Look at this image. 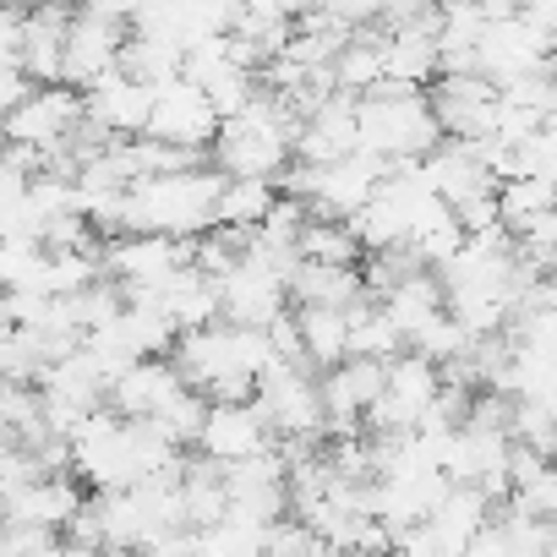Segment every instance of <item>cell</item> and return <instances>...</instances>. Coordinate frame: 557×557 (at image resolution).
Instances as JSON below:
<instances>
[{
  "mask_svg": "<svg viewBox=\"0 0 557 557\" xmlns=\"http://www.w3.org/2000/svg\"><path fill=\"white\" fill-rule=\"evenodd\" d=\"M356 148H361V99L339 88L318 115L301 121V132H296V159H301V164H339V159H350Z\"/></svg>",
  "mask_w": 557,
  "mask_h": 557,
  "instance_id": "cell-14",
  "label": "cell"
},
{
  "mask_svg": "<svg viewBox=\"0 0 557 557\" xmlns=\"http://www.w3.org/2000/svg\"><path fill=\"white\" fill-rule=\"evenodd\" d=\"M121 72H132L137 83H148V88H164V83H175V77H186V50H175V45H164V39H126V50H121Z\"/></svg>",
  "mask_w": 557,
  "mask_h": 557,
  "instance_id": "cell-27",
  "label": "cell"
},
{
  "mask_svg": "<svg viewBox=\"0 0 557 557\" xmlns=\"http://www.w3.org/2000/svg\"><path fill=\"white\" fill-rule=\"evenodd\" d=\"M296 132H301V121L290 115V104L262 83V94H257L240 115L224 121V132H219V143H213V164H219L224 175L278 181V175L290 170Z\"/></svg>",
  "mask_w": 557,
  "mask_h": 557,
  "instance_id": "cell-2",
  "label": "cell"
},
{
  "mask_svg": "<svg viewBox=\"0 0 557 557\" xmlns=\"http://www.w3.org/2000/svg\"><path fill=\"white\" fill-rule=\"evenodd\" d=\"M437 148H443V121H437L426 88L383 83V88L361 94V153L405 164V159H426Z\"/></svg>",
  "mask_w": 557,
  "mask_h": 557,
  "instance_id": "cell-3",
  "label": "cell"
},
{
  "mask_svg": "<svg viewBox=\"0 0 557 557\" xmlns=\"http://www.w3.org/2000/svg\"><path fill=\"white\" fill-rule=\"evenodd\" d=\"M383 307L394 312V323L405 329V345L426 329V323H437L443 312H448V290H443V278L426 268V273H416V278H405L399 290H388L383 296Z\"/></svg>",
  "mask_w": 557,
  "mask_h": 557,
  "instance_id": "cell-22",
  "label": "cell"
},
{
  "mask_svg": "<svg viewBox=\"0 0 557 557\" xmlns=\"http://www.w3.org/2000/svg\"><path fill=\"white\" fill-rule=\"evenodd\" d=\"M290 296L301 307H361L367 301V273L356 268H334V262H296L290 273Z\"/></svg>",
  "mask_w": 557,
  "mask_h": 557,
  "instance_id": "cell-21",
  "label": "cell"
},
{
  "mask_svg": "<svg viewBox=\"0 0 557 557\" xmlns=\"http://www.w3.org/2000/svg\"><path fill=\"white\" fill-rule=\"evenodd\" d=\"M126 39H132L126 23L77 7V12H72V34H66V83L88 94L94 83H104L110 72H121V50H126Z\"/></svg>",
  "mask_w": 557,
  "mask_h": 557,
  "instance_id": "cell-12",
  "label": "cell"
},
{
  "mask_svg": "<svg viewBox=\"0 0 557 557\" xmlns=\"http://www.w3.org/2000/svg\"><path fill=\"white\" fill-rule=\"evenodd\" d=\"M388 383V367L383 361H345V367H329L323 372V410H329V432L334 437H350L361 416H372L377 394Z\"/></svg>",
  "mask_w": 557,
  "mask_h": 557,
  "instance_id": "cell-16",
  "label": "cell"
},
{
  "mask_svg": "<svg viewBox=\"0 0 557 557\" xmlns=\"http://www.w3.org/2000/svg\"><path fill=\"white\" fill-rule=\"evenodd\" d=\"M191 383H186V372L175 367V356H148V361H137L132 372H121L115 383H110V410H121V416H132V421H153L164 405H175L181 394H186Z\"/></svg>",
  "mask_w": 557,
  "mask_h": 557,
  "instance_id": "cell-15",
  "label": "cell"
},
{
  "mask_svg": "<svg viewBox=\"0 0 557 557\" xmlns=\"http://www.w3.org/2000/svg\"><path fill=\"white\" fill-rule=\"evenodd\" d=\"M301 339L312 367H345L350 361V307H301Z\"/></svg>",
  "mask_w": 557,
  "mask_h": 557,
  "instance_id": "cell-24",
  "label": "cell"
},
{
  "mask_svg": "<svg viewBox=\"0 0 557 557\" xmlns=\"http://www.w3.org/2000/svg\"><path fill=\"white\" fill-rule=\"evenodd\" d=\"M301 257L307 262H334V268H356L361 257V235L345 219H312L301 235Z\"/></svg>",
  "mask_w": 557,
  "mask_h": 557,
  "instance_id": "cell-28",
  "label": "cell"
},
{
  "mask_svg": "<svg viewBox=\"0 0 557 557\" xmlns=\"http://www.w3.org/2000/svg\"><path fill=\"white\" fill-rule=\"evenodd\" d=\"M164 296V312H170V323L181 329V334H197V329H213V323H224V296H219V278L213 273H202L197 262L175 278L170 290H159Z\"/></svg>",
  "mask_w": 557,
  "mask_h": 557,
  "instance_id": "cell-20",
  "label": "cell"
},
{
  "mask_svg": "<svg viewBox=\"0 0 557 557\" xmlns=\"http://www.w3.org/2000/svg\"><path fill=\"white\" fill-rule=\"evenodd\" d=\"M546 557H557V535H552V546H546Z\"/></svg>",
  "mask_w": 557,
  "mask_h": 557,
  "instance_id": "cell-29",
  "label": "cell"
},
{
  "mask_svg": "<svg viewBox=\"0 0 557 557\" xmlns=\"http://www.w3.org/2000/svg\"><path fill=\"white\" fill-rule=\"evenodd\" d=\"M7 497V524H50V530H72V519L83 513V475L50 470Z\"/></svg>",
  "mask_w": 557,
  "mask_h": 557,
  "instance_id": "cell-17",
  "label": "cell"
},
{
  "mask_svg": "<svg viewBox=\"0 0 557 557\" xmlns=\"http://www.w3.org/2000/svg\"><path fill=\"white\" fill-rule=\"evenodd\" d=\"M535 72H552V34L535 23V17H497L481 39V77H492L497 88L519 83V77H535Z\"/></svg>",
  "mask_w": 557,
  "mask_h": 557,
  "instance_id": "cell-10",
  "label": "cell"
},
{
  "mask_svg": "<svg viewBox=\"0 0 557 557\" xmlns=\"http://www.w3.org/2000/svg\"><path fill=\"white\" fill-rule=\"evenodd\" d=\"M88 121L110 137H148L153 121V88L137 83L132 72H110L104 83L88 88Z\"/></svg>",
  "mask_w": 557,
  "mask_h": 557,
  "instance_id": "cell-18",
  "label": "cell"
},
{
  "mask_svg": "<svg viewBox=\"0 0 557 557\" xmlns=\"http://www.w3.org/2000/svg\"><path fill=\"white\" fill-rule=\"evenodd\" d=\"M197 448L208 459H219V465H240V459L273 454L278 437H273L268 416L257 410V399H235V405H208V421H202Z\"/></svg>",
  "mask_w": 557,
  "mask_h": 557,
  "instance_id": "cell-13",
  "label": "cell"
},
{
  "mask_svg": "<svg viewBox=\"0 0 557 557\" xmlns=\"http://www.w3.org/2000/svg\"><path fill=\"white\" fill-rule=\"evenodd\" d=\"M99 257H104V278H115L126 296H137V290H170L175 278L191 268V240L132 230V235H110V246H99Z\"/></svg>",
  "mask_w": 557,
  "mask_h": 557,
  "instance_id": "cell-4",
  "label": "cell"
},
{
  "mask_svg": "<svg viewBox=\"0 0 557 557\" xmlns=\"http://www.w3.org/2000/svg\"><path fill=\"white\" fill-rule=\"evenodd\" d=\"M219 296H224V323H240V329H273L285 318V301H290V278L268 268L262 257H240L224 278H219Z\"/></svg>",
  "mask_w": 557,
  "mask_h": 557,
  "instance_id": "cell-9",
  "label": "cell"
},
{
  "mask_svg": "<svg viewBox=\"0 0 557 557\" xmlns=\"http://www.w3.org/2000/svg\"><path fill=\"white\" fill-rule=\"evenodd\" d=\"M437 394H443V367L426 361L421 350H410V356L388 361V383H383V394H377L367 421L377 432H416L432 416Z\"/></svg>",
  "mask_w": 557,
  "mask_h": 557,
  "instance_id": "cell-7",
  "label": "cell"
},
{
  "mask_svg": "<svg viewBox=\"0 0 557 557\" xmlns=\"http://www.w3.org/2000/svg\"><path fill=\"white\" fill-rule=\"evenodd\" d=\"M224 486H230V513L251 519V524H273L285 519V508L296 503L290 492V459L285 454H257L240 465H224Z\"/></svg>",
  "mask_w": 557,
  "mask_h": 557,
  "instance_id": "cell-11",
  "label": "cell"
},
{
  "mask_svg": "<svg viewBox=\"0 0 557 557\" xmlns=\"http://www.w3.org/2000/svg\"><path fill=\"white\" fill-rule=\"evenodd\" d=\"M399 345H405V329L394 323V312L383 301H361L350 307V361H399Z\"/></svg>",
  "mask_w": 557,
  "mask_h": 557,
  "instance_id": "cell-23",
  "label": "cell"
},
{
  "mask_svg": "<svg viewBox=\"0 0 557 557\" xmlns=\"http://www.w3.org/2000/svg\"><path fill=\"white\" fill-rule=\"evenodd\" d=\"M257 410L268 416L278 443H318V432H329L323 383L307 367H273L257 383Z\"/></svg>",
  "mask_w": 557,
  "mask_h": 557,
  "instance_id": "cell-5",
  "label": "cell"
},
{
  "mask_svg": "<svg viewBox=\"0 0 557 557\" xmlns=\"http://www.w3.org/2000/svg\"><path fill=\"white\" fill-rule=\"evenodd\" d=\"M224 170L219 164H191L175 175H148L126 191V235L132 230H153V235H202L219 224V191H224Z\"/></svg>",
  "mask_w": 557,
  "mask_h": 557,
  "instance_id": "cell-1",
  "label": "cell"
},
{
  "mask_svg": "<svg viewBox=\"0 0 557 557\" xmlns=\"http://www.w3.org/2000/svg\"><path fill=\"white\" fill-rule=\"evenodd\" d=\"M278 197H285V191H273V181L230 175L224 191H219V224H224V230H262L268 213L278 208Z\"/></svg>",
  "mask_w": 557,
  "mask_h": 557,
  "instance_id": "cell-25",
  "label": "cell"
},
{
  "mask_svg": "<svg viewBox=\"0 0 557 557\" xmlns=\"http://www.w3.org/2000/svg\"><path fill=\"white\" fill-rule=\"evenodd\" d=\"M219 132H224V115L213 110V99H208L191 77H175V83L153 88V121H148V137L213 159Z\"/></svg>",
  "mask_w": 557,
  "mask_h": 557,
  "instance_id": "cell-6",
  "label": "cell"
},
{
  "mask_svg": "<svg viewBox=\"0 0 557 557\" xmlns=\"http://www.w3.org/2000/svg\"><path fill=\"white\" fill-rule=\"evenodd\" d=\"M497 208H503V230L508 235H524L535 219L557 213V181H541V175H513L497 186Z\"/></svg>",
  "mask_w": 557,
  "mask_h": 557,
  "instance_id": "cell-26",
  "label": "cell"
},
{
  "mask_svg": "<svg viewBox=\"0 0 557 557\" xmlns=\"http://www.w3.org/2000/svg\"><path fill=\"white\" fill-rule=\"evenodd\" d=\"M432 110L443 121V137L454 143H486L497 132V110H503V88L481 72H443L432 83Z\"/></svg>",
  "mask_w": 557,
  "mask_h": 557,
  "instance_id": "cell-8",
  "label": "cell"
},
{
  "mask_svg": "<svg viewBox=\"0 0 557 557\" xmlns=\"http://www.w3.org/2000/svg\"><path fill=\"white\" fill-rule=\"evenodd\" d=\"M426 164V181L437 186V197L459 213L465 202H475V197H492L503 181L486 170V159H481V148L475 143H454V137H443V148L437 153H426L421 159Z\"/></svg>",
  "mask_w": 557,
  "mask_h": 557,
  "instance_id": "cell-19",
  "label": "cell"
}]
</instances>
